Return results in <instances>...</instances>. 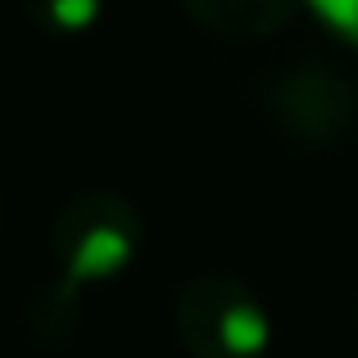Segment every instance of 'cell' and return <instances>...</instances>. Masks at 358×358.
<instances>
[{
    "label": "cell",
    "mask_w": 358,
    "mask_h": 358,
    "mask_svg": "<svg viewBox=\"0 0 358 358\" xmlns=\"http://www.w3.org/2000/svg\"><path fill=\"white\" fill-rule=\"evenodd\" d=\"M304 5L327 23V32H336L358 50V0H304Z\"/></svg>",
    "instance_id": "8992f818"
},
{
    "label": "cell",
    "mask_w": 358,
    "mask_h": 358,
    "mask_svg": "<svg viewBox=\"0 0 358 358\" xmlns=\"http://www.w3.org/2000/svg\"><path fill=\"white\" fill-rule=\"evenodd\" d=\"M50 250L69 281H109L136 259L141 213L118 191H82L55 213Z\"/></svg>",
    "instance_id": "7a4b0ae2"
},
{
    "label": "cell",
    "mask_w": 358,
    "mask_h": 358,
    "mask_svg": "<svg viewBox=\"0 0 358 358\" xmlns=\"http://www.w3.org/2000/svg\"><path fill=\"white\" fill-rule=\"evenodd\" d=\"M173 331L191 358H263L272 341L268 308L245 281L204 272L173 299Z\"/></svg>",
    "instance_id": "6da1fadb"
},
{
    "label": "cell",
    "mask_w": 358,
    "mask_h": 358,
    "mask_svg": "<svg viewBox=\"0 0 358 358\" xmlns=\"http://www.w3.org/2000/svg\"><path fill=\"white\" fill-rule=\"evenodd\" d=\"M263 114L299 145H336L358 131V82L322 59L290 64L268 78Z\"/></svg>",
    "instance_id": "3957f363"
},
{
    "label": "cell",
    "mask_w": 358,
    "mask_h": 358,
    "mask_svg": "<svg viewBox=\"0 0 358 358\" xmlns=\"http://www.w3.org/2000/svg\"><path fill=\"white\" fill-rule=\"evenodd\" d=\"M23 14L32 18L36 32L69 41V36H82L100 23L105 0H23Z\"/></svg>",
    "instance_id": "5b68a950"
},
{
    "label": "cell",
    "mask_w": 358,
    "mask_h": 358,
    "mask_svg": "<svg viewBox=\"0 0 358 358\" xmlns=\"http://www.w3.org/2000/svg\"><path fill=\"white\" fill-rule=\"evenodd\" d=\"M304 0H182V9L213 36H231V41H254V36H272L295 18Z\"/></svg>",
    "instance_id": "277c9868"
}]
</instances>
